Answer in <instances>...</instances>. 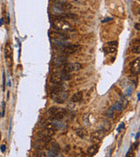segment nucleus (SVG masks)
Listing matches in <instances>:
<instances>
[{
    "label": "nucleus",
    "instance_id": "obj_1",
    "mask_svg": "<svg viewBox=\"0 0 140 157\" xmlns=\"http://www.w3.org/2000/svg\"><path fill=\"white\" fill-rule=\"evenodd\" d=\"M55 85L56 86L51 89V92H50L51 98L56 103L62 104L68 98V92L64 90V88L61 85H60V84H55Z\"/></svg>",
    "mask_w": 140,
    "mask_h": 157
},
{
    "label": "nucleus",
    "instance_id": "obj_2",
    "mask_svg": "<svg viewBox=\"0 0 140 157\" xmlns=\"http://www.w3.org/2000/svg\"><path fill=\"white\" fill-rule=\"evenodd\" d=\"M52 25L59 32H68L72 29L71 25L60 15L52 17Z\"/></svg>",
    "mask_w": 140,
    "mask_h": 157
},
{
    "label": "nucleus",
    "instance_id": "obj_3",
    "mask_svg": "<svg viewBox=\"0 0 140 157\" xmlns=\"http://www.w3.org/2000/svg\"><path fill=\"white\" fill-rule=\"evenodd\" d=\"M71 79H72V75L69 73H66V72L61 70V71L56 72L51 75L50 81L53 84H61V82L66 81V80H69Z\"/></svg>",
    "mask_w": 140,
    "mask_h": 157
},
{
    "label": "nucleus",
    "instance_id": "obj_4",
    "mask_svg": "<svg viewBox=\"0 0 140 157\" xmlns=\"http://www.w3.org/2000/svg\"><path fill=\"white\" fill-rule=\"evenodd\" d=\"M48 114L51 115L53 120L55 121H60L61 119H63L67 114V110L61 108H56V107H53L51 108L48 109Z\"/></svg>",
    "mask_w": 140,
    "mask_h": 157
},
{
    "label": "nucleus",
    "instance_id": "obj_5",
    "mask_svg": "<svg viewBox=\"0 0 140 157\" xmlns=\"http://www.w3.org/2000/svg\"><path fill=\"white\" fill-rule=\"evenodd\" d=\"M81 69V65L80 63L74 62V63H66L65 65L62 66V71L66 73H71L74 71H79Z\"/></svg>",
    "mask_w": 140,
    "mask_h": 157
},
{
    "label": "nucleus",
    "instance_id": "obj_6",
    "mask_svg": "<svg viewBox=\"0 0 140 157\" xmlns=\"http://www.w3.org/2000/svg\"><path fill=\"white\" fill-rule=\"evenodd\" d=\"M104 136H105V131L97 130V131H95L91 134L90 141L94 143H98V142L102 141V140L104 138Z\"/></svg>",
    "mask_w": 140,
    "mask_h": 157
},
{
    "label": "nucleus",
    "instance_id": "obj_7",
    "mask_svg": "<svg viewBox=\"0 0 140 157\" xmlns=\"http://www.w3.org/2000/svg\"><path fill=\"white\" fill-rule=\"evenodd\" d=\"M12 47L10 43H6V46H5V54H6V58L7 60V63L9 65V67H12Z\"/></svg>",
    "mask_w": 140,
    "mask_h": 157
},
{
    "label": "nucleus",
    "instance_id": "obj_8",
    "mask_svg": "<svg viewBox=\"0 0 140 157\" xmlns=\"http://www.w3.org/2000/svg\"><path fill=\"white\" fill-rule=\"evenodd\" d=\"M51 39L55 42V41H63L68 39V36L66 34H63L62 32H50L49 33Z\"/></svg>",
    "mask_w": 140,
    "mask_h": 157
},
{
    "label": "nucleus",
    "instance_id": "obj_9",
    "mask_svg": "<svg viewBox=\"0 0 140 157\" xmlns=\"http://www.w3.org/2000/svg\"><path fill=\"white\" fill-rule=\"evenodd\" d=\"M78 45H68L62 47V52L65 54H73L79 50Z\"/></svg>",
    "mask_w": 140,
    "mask_h": 157
},
{
    "label": "nucleus",
    "instance_id": "obj_10",
    "mask_svg": "<svg viewBox=\"0 0 140 157\" xmlns=\"http://www.w3.org/2000/svg\"><path fill=\"white\" fill-rule=\"evenodd\" d=\"M68 62V58L66 56H62V55H60V56H56L52 60V63L54 66L55 67H62L63 65H65L66 63Z\"/></svg>",
    "mask_w": 140,
    "mask_h": 157
},
{
    "label": "nucleus",
    "instance_id": "obj_11",
    "mask_svg": "<svg viewBox=\"0 0 140 157\" xmlns=\"http://www.w3.org/2000/svg\"><path fill=\"white\" fill-rule=\"evenodd\" d=\"M117 45H118L117 41L108 42L106 46H104V51L106 52V53H113V52H115L117 51Z\"/></svg>",
    "mask_w": 140,
    "mask_h": 157
},
{
    "label": "nucleus",
    "instance_id": "obj_12",
    "mask_svg": "<svg viewBox=\"0 0 140 157\" xmlns=\"http://www.w3.org/2000/svg\"><path fill=\"white\" fill-rule=\"evenodd\" d=\"M130 72L133 74L138 75L140 73V59L137 58L131 64H130Z\"/></svg>",
    "mask_w": 140,
    "mask_h": 157
},
{
    "label": "nucleus",
    "instance_id": "obj_13",
    "mask_svg": "<svg viewBox=\"0 0 140 157\" xmlns=\"http://www.w3.org/2000/svg\"><path fill=\"white\" fill-rule=\"evenodd\" d=\"M57 9L61 10V11H70L73 9V5L68 2H62V3H60L58 4L57 5Z\"/></svg>",
    "mask_w": 140,
    "mask_h": 157
},
{
    "label": "nucleus",
    "instance_id": "obj_14",
    "mask_svg": "<svg viewBox=\"0 0 140 157\" xmlns=\"http://www.w3.org/2000/svg\"><path fill=\"white\" fill-rule=\"evenodd\" d=\"M98 149H99V146L97 143H95L94 145H91L90 147H88V148L87 149V153L89 155H95L97 153Z\"/></svg>",
    "mask_w": 140,
    "mask_h": 157
},
{
    "label": "nucleus",
    "instance_id": "obj_15",
    "mask_svg": "<svg viewBox=\"0 0 140 157\" xmlns=\"http://www.w3.org/2000/svg\"><path fill=\"white\" fill-rule=\"evenodd\" d=\"M55 134V131L54 130H52V129H49V128H46L41 132L39 133V136H44V137H52L54 136V134Z\"/></svg>",
    "mask_w": 140,
    "mask_h": 157
},
{
    "label": "nucleus",
    "instance_id": "obj_16",
    "mask_svg": "<svg viewBox=\"0 0 140 157\" xmlns=\"http://www.w3.org/2000/svg\"><path fill=\"white\" fill-rule=\"evenodd\" d=\"M131 51L133 52V53H136V54H138L140 52V43H139L138 39L133 41V46L131 48Z\"/></svg>",
    "mask_w": 140,
    "mask_h": 157
},
{
    "label": "nucleus",
    "instance_id": "obj_17",
    "mask_svg": "<svg viewBox=\"0 0 140 157\" xmlns=\"http://www.w3.org/2000/svg\"><path fill=\"white\" fill-rule=\"evenodd\" d=\"M83 98V93L81 91V92H77L76 93H74L72 97H71V101L72 102H79Z\"/></svg>",
    "mask_w": 140,
    "mask_h": 157
},
{
    "label": "nucleus",
    "instance_id": "obj_18",
    "mask_svg": "<svg viewBox=\"0 0 140 157\" xmlns=\"http://www.w3.org/2000/svg\"><path fill=\"white\" fill-rule=\"evenodd\" d=\"M76 134H77L80 138L83 139V138H85V137L87 136L88 132H87V130H86L85 128H79V129L76 130Z\"/></svg>",
    "mask_w": 140,
    "mask_h": 157
},
{
    "label": "nucleus",
    "instance_id": "obj_19",
    "mask_svg": "<svg viewBox=\"0 0 140 157\" xmlns=\"http://www.w3.org/2000/svg\"><path fill=\"white\" fill-rule=\"evenodd\" d=\"M123 108V106H122V103H117L115 106L113 107V109H117L118 111H121Z\"/></svg>",
    "mask_w": 140,
    "mask_h": 157
},
{
    "label": "nucleus",
    "instance_id": "obj_20",
    "mask_svg": "<svg viewBox=\"0 0 140 157\" xmlns=\"http://www.w3.org/2000/svg\"><path fill=\"white\" fill-rule=\"evenodd\" d=\"M5 86H6V73L4 72L3 73V90H5Z\"/></svg>",
    "mask_w": 140,
    "mask_h": 157
},
{
    "label": "nucleus",
    "instance_id": "obj_21",
    "mask_svg": "<svg viewBox=\"0 0 140 157\" xmlns=\"http://www.w3.org/2000/svg\"><path fill=\"white\" fill-rule=\"evenodd\" d=\"M6 145L1 146V151H2V152H5V151H6Z\"/></svg>",
    "mask_w": 140,
    "mask_h": 157
},
{
    "label": "nucleus",
    "instance_id": "obj_22",
    "mask_svg": "<svg viewBox=\"0 0 140 157\" xmlns=\"http://www.w3.org/2000/svg\"><path fill=\"white\" fill-rule=\"evenodd\" d=\"M111 19H112L111 18H107V19H103V23H104V22H108L109 20H111Z\"/></svg>",
    "mask_w": 140,
    "mask_h": 157
},
{
    "label": "nucleus",
    "instance_id": "obj_23",
    "mask_svg": "<svg viewBox=\"0 0 140 157\" xmlns=\"http://www.w3.org/2000/svg\"><path fill=\"white\" fill-rule=\"evenodd\" d=\"M4 24V19L2 18L1 19H0V25H2Z\"/></svg>",
    "mask_w": 140,
    "mask_h": 157
},
{
    "label": "nucleus",
    "instance_id": "obj_24",
    "mask_svg": "<svg viewBox=\"0 0 140 157\" xmlns=\"http://www.w3.org/2000/svg\"><path fill=\"white\" fill-rule=\"evenodd\" d=\"M135 27H136V29L138 31V30H139V24H136V25H135Z\"/></svg>",
    "mask_w": 140,
    "mask_h": 157
},
{
    "label": "nucleus",
    "instance_id": "obj_25",
    "mask_svg": "<svg viewBox=\"0 0 140 157\" xmlns=\"http://www.w3.org/2000/svg\"><path fill=\"white\" fill-rule=\"evenodd\" d=\"M133 146H134V148H135V149H136V148H137V146H138V142H136V143H135V144H134Z\"/></svg>",
    "mask_w": 140,
    "mask_h": 157
},
{
    "label": "nucleus",
    "instance_id": "obj_26",
    "mask_svg": "<svg viewBox=\"0 0 140 157\" xmlns=\"http://www.w3.org/2000/svg\"><path fill=\"white\" fill-rule=\"evenodd\" d=\"M138 137H139V133H137V136H136V139L137 140V139H138Z\"/></svg>",
    "mask_w": 140,
    "mask_h": 157
},
{
    "label": "nucleus",
    "instance_id": "obj_27",
    "mask_svg": "<svg viewBox=\"0 0 140 157\" xmlns=\"http://www.w3.org/2000/svg\"><path fill=\"white\" fill-rule=\"evenodd\" d=\"M0 115H2V114H1V113H0Z\"/></svg>",
    "mask_w": 140,
    "mask_h": 157
}]
</instances>
